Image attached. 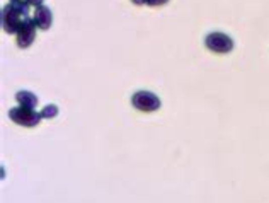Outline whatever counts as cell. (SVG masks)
I'll list each match as a JSON object with an SVG mask.
<instances>
[{
	"label": "cell",
	"instance_id": "1",
	"mask_svg": "<svg viewBox=\"0 0 269 203\" xmlns=\"http://www.w3.org/2000/svg\"><path fill=\"white\" fill-rule=\"evenodd\" d=\"M29 21V16H28V11L22 7H16V6H6L2 11V26H4V31L6 33H11V34H17L19 33V29L22 26L26 24V22Z\"/></svg>",
	"mask_w": 269,
	"mask_h": 203
},
{
	"label": "cell",
	"instance_id": "2",
	"mask_svg": "<svg viewBox=\"0 0 269 203\" xmlns=\"http://www.w3.org/2000/svg\"><path fill=\"white\" fill-rule=\"evenodd\" d=\"M9 116H11L12 121H16L17 125H22V126H36L39 123V120L43 118L41 113H36L31 108H24V106L12 108L9 111Z\"/></svg>",
	"mask_w": 269,
	"mask_h": 203
},
{
	"label": "cell",
	"instance_id": "3",
	"mask_svg": "<svg viewBox=\"0 0 269 203\" xmlns=\"http://www.w3.org/2000/svg\"><path fill=\"white\" fill-rule=\"evenodd\" d=\"M131 105L137 108L138 111L150 113V111H157L160 108V99L149 91H138L133 94Z\"/></svg>",
	"mask_w": 269,
	"mask_h": 203
},
{
	"label": "cell",
	"instance_id": "4",
	"mask_svg": "<svg viewBox=\"0 0 269 203\" xmlns=\"http://www.w3.org/2000/svg\"><path fill=\"white\" fill-rule=\"evenodd\" d=\"M205 44L206 48L215 53H230L232 48H234V41L225 33H210L206 36Z\"/></svg>",
	"mask_w": 269,
	"mask_h": 203
},
{
	"label": "cell",
	"instance_id": "5",
	"mask_svg": "<svg viewBox=\"0 0 269 203\" xmlns=\"http://www.w3.org/2000/svg\"><path fill=\"white\" fill-rule=\"evenodd\" d=\"M36 28H38V26L34 24V19H29V21L26 22V24L19 29V33H17V44H19L21 48H28L29 44L34 41V38H36Z\"/></svg>",
	"mask_w": 269,
	"mask_h": 203
},
{
	"label": "cell",
	"instance_id": "6",
	"mask_svg": "<svg viewBox=\"0 0 269 203\" xmlns=\"http://www.w3.org/2000/svg\"><path fill=\"white\" fill-rule=\"evenodd\" d=\"M51 12L48 7L44 6H39L36 7V12H34V24L38 26V28L41 29H48L51 26Z\"/></svg>",
	"mask_w": 269,
	"mask_h": 203
},
{
	"label": "cell",
	"instance_id": "7",
	"mask_svg": "<svg viewBox=\"0 0 269 203\" xmlns=\"http://www.w3.org/2000/svg\"><path fill=\"white\" fill-rule=\"evenodd\" d=\"M16 99H17V103H19L21 106H24V108H31V110H34V108L38 106V97H36L34 94L28 92V91L17 92Z\"/></svg>",
	"mask_w": 269,
	"mask_h": 203
},
{
	"label": "cell",
	"instance_id": "8",
	"mask_svg": "<svg viewBox=\"0 0 269 203\" xmlns=\"http://www.w3.org/2000/svg\"><path fill=\"white\" fill-rule=\"evenodd\" d=\"M58 115V108L55 105H50V106H46L44 110L41 111V116L43 118H55V116Z\"/></svg>",
	"mask_w": 269,
	"mask_h": 203
},
{
	"label": "cell",
	"instance_id": "9",
	"mask_svg": "<svg viewBox=\"0 0 269 203\" xmlns=\"http://www.w3.org/2000/svg\"><path fill=\"white\" fill-rule=\"evenodd\" d=\"M11 4H12V6H16V7L28 9V6H29V0H11Z\"/></svg>",
	"mask_w": 269,
	"mask_h": 203
},
{
	"label": "cell",
	"instance_id": "10",
	"mask_svg": "<svg viewBox=\"0 0 269 203\" xmlns=\"http://www.w3.org/2000/svg\"><path fill=\"white\" fill-rule=\"evenodd\" d=\"M167 0H143V4H149V6H164Z\"/></svg>",
	"mask_w": 269,
	"mask_h": 203
},
{
	"label": "cell",
	"instance_id": "11",
	"mask_svg": "<svg viewBox=\"0 0 269 203\" xmlns=\"http://www.w3.org/2000/svg\"><path fill=\"white\" fill-rule=\"evenodd\" d=\"M29 6L39 7V6H43V0H29Z\"/></svg>",
	"mask_w": 269,
	"mask_h": 203
}]
</instances>
